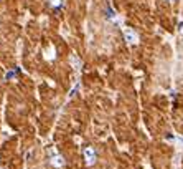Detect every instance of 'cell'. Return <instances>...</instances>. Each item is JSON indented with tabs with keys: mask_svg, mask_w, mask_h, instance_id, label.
Returning <instances> with one entry per match:
<instances>
[{
	"mask_svg": "<svg viewBox=\"0 0 183 169\" xmlns=\"http://www.w3.org/2000/svg\"><path fill=\"white\" fill-rule=\"evenodd\" d=\"M84 156H86V161L89 162H94V153H92V149H86V153H84Z\"/></svg>",
	"mask_w": 183,
	"mask_h": 169,
	"instance_id": "obj_1",
	"label": "cell"
},
{
	"mask_svg": "<svg viewBox=\"0 0 183 169\" xmlns=\"http://www.w3.org/2000/svg\"><path fill=\"white\" fill-rule=\"evenodd\" d=\"M125 37L129 38V41H135V35L132 33L131 30H125Z\"/></svg>",
	"mask_w": 183,
	"mask_h": 169,
	"instance_id": "obj_2",
	"label": "cell"
}]
</instances>
